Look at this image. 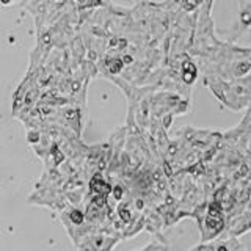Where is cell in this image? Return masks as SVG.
<instances>
[{
    "mask_svg": "<svg viewBox=\"0 0 251 251\" xmlns=\"http://www.w3.org/2000/svg\"><path fill=\"white\" fill-rule=\"evenodd\" d=\"M218 251H226V248H220Z\"/></svg>",
    "mask_w": 251,
    "mask_h": 251,
    "instance_id": "cell-1",
    "label": "cell"
}]
</instances>
